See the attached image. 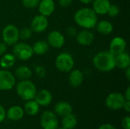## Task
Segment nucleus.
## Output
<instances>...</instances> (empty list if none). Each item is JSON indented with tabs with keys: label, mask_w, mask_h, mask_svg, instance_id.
<instances>
[{
	"label": "nucleus",
	"mask_w": 130,
	"mask_h": 129,
	"mask_svg": "<svg viewBox=\"0 0 130 129\" xmlns=\"http://www.w3.org/2000/svg\"><path fill=\"white\" fill-rule=\"evenodd\" d=\"M82 3H84V4H89L91 2H92L94 0H79Z\"/></svg>",
	"instance_id": "40"
},
{
	"label": "nucleus",
	"mask_w": 130,
	"mask_h": 129,
	"mask_svg": "<svg viewBox=\"0 0 130 129\" xmlns=\"http://www.w3.org/2000/svg\"><path fill=\"white\" fill-rule=\"evenodd\" d=\"M74 20L79 27L90 30L96 27L98 23V14L92 8H82L75 12Z\"/></svg>",
	"instance_id": "1"
},
{
	"label": "nucleus",
	"mask_w": 130,
	"mask_h": 129,
	"mask_svg": "<svg viewBox=\"0 0 130 129\" xmlns=\"http://www.w3.org/2000/svg\"><path fill=\"white\" fill-rule=\"evenodd\" d=\"M72 0H59V3L62 8H68L71 5Z\"/></svg>",
	"instance_id": "33"
},
{
	"label": "nucleus",
	"mask_w": 130,
	"mask_h": 129,
	"mask_svg": "<svg viewBox=\"0 0 130 129\" xmlns=\"http://www.w3.org/2000/svg\"><path fill=\"white\" fill-rule=\"evenodd\" d=\"M75 37L77 42L82 46H90L94 40V33L87 29H84L78 32Z\"/></svg>",
	"instance_id": "14"
},
{
	"label": "nucleus",
	"mask_w": 130,
	"mask_h": 129,
	"mask_svg": "<svg viewBox=\"0 0 130 129\" xmlns=\"http://www.w3.org/2000/svg\"><path fill=\"white\" fill-rule=\"evenodd\" d=\"M107 14L110 17H116L120 14V8L117 5H110Z\"/></svg>",
	"instance_id": "29"
},
{
	"label": "nucleus",
	"mask_w": 130,
	"mask_h": 129,
	"mask_svg": "<svg viewBox=\"0 0 130 129\" xmlns=\"http://www.w3.org/2000/svg\"><path fill=\"white\" fill-rule=\"evenodd\" d=\"M14 75L19 80H29L32 76V71L29 67L21 65L16 68Z\"/></svg>",
	"instance_id": "22"
},
{
	"label": "nucleus",
	"mask_w": 130,
	"mask_h": 129,
	"mask_svg": "<svg viewBox=\"0 0 130 129\" xmlns=\"http://www.w3.org/2000/svg\"><path fill=\"white\" fill-rule=\"evenodd\" d=\"M92 9L97 14L104 15L107 14L109 8L110 6V0H94Z\"/></svg>",
	"instance_id": "16"
},
{
	"label": "nucleus",
	"mask_w": 130,
	"mask_h": 129,
	"mask_svg": "<svg viewBox=\"0 0 130 129\" xmlns=\"http://www.w3.org/2000/svg\"><path fill=\"white\" fill-rule=\"evenodd\" d=\"M13 55L16 59L26 61L33 56L34 52L30 45L24 43H16L13 46Z\"/></svg>",
	"instance_id": "5"
},
{
	"label": "nucleus",
	"mask_w": 130,
	"mask_h": 129,
	"mask_svg": "<svg viewBox=\"0 0 130 129\" xmlns=\"http://www.w3.org/2000/svg\"><path fill=\"white\" fill-rule=\"evenodd\" d=\"M24 111L29 116H36L40 111V105L34 100H27L24 107Z\"/></svg>",
	"instance_id": "23"
},
{
	"label": "nucleus",
	"mask_w": 130,
	"mask_h": 129,
	"mask_svg": "<svg viewBox=\"0 0 130 129\" xmlns=\"http://www.w3.org/2000/svg\"><path fill=\"white\" fill-rule=\"evenodd\" d=\"M6 49H7L6 44L4 42H0V56L4 55L5 52H6Z\"/></svg>",
	"instance_id": "36"
},
{
	"label": "nucleus",
	"mask_w": 130,
	"mask_h": 129,
	"mask_svg": "<svg viewBox=\"0 0 130 129\" xmlns=\"http://www.w3.org/2000/svg\"><path fill=\"white\" fill-rule=\"evenodd\" d=\"M115 56L110 51H102L97 53L93 59L94 66L99 71L108 72L115 68Z\"/></svg>",
	"instance_id": "2"
},
{
	"label": "nucleus",
	"mask_w": 130,
	"mask_h": 129,
	"mask_svg": "<svg viewBox=\"0 0 130 129\" xmlns=\"http://www.w3.org/2000/svg\"><path fill=\"white\" fill-rule=\"evenodd\" d=\"M24 111L19 106H12L6 112V117L11 121H19L24 117Z\"/></svg>",
	"instance_id": "17"
},
{
	"label": "nucleus",
	"mask_w": 130,
	"mask_h": 129,
	"mask_svg": "<svg viewBox=\"0 0 130 129\" xmlns=\"http://www.w3.org/2000/svg\"><path fill=\"white\" fill-rule=\"evenodd\" d=\"M115 66L125 70L130 66V57L129 54L126 52H121L118 55H116L114 57Z\"/></svg>",
	"instance_id": "18"
},
{
	"label": "nucleus",
	"mask_w": 130,
	"mask_h": 129,
	"mask_svg": "<svg viewBox=\"0 0 130 129\" xmlns=\"http://www.w3.org/2000/svg\"><path fill=\"white\" fill-rule=\"evenodd\" d=\"M15 62H16L15 56L13 54L8 53V54H5L2 57L0 60V65L3 69H8L13 67V65L15 64Z\"/></svg>",
	"instance_id": "25"
},
{
	"label": "nucleus",
	"mask_w": 130,
	"mask_h": 129,
	"mask_svg": "<svg viewBox=\"0 0 130 129\" xmlns=\"http://www.w3.org/2000/svg\"><path fill=\"white\" fill-rule=\"evenodd\" d=\"M123 108L124 109V110L126 113H129L130 112V100H126Z\"/></svg>",
	"instance_id": "37"
},
{
	"label": "nucleus",
	"mask_w": 130,
	"mask_h": 129,
	"mask_svg": "<svg viewBox=\"0 0 130 129\" xmlns=\"http://www.w3.org/2000/svg\"><path fill=\"white\" fill-rule=\"evenodd\" d=\"M124 97L126 99V100H130V87L128 86L126 90V92H125V94H124Z\"/></svg>",
	"instance_id": "38"
},
{
	"label": "nucleus",
	"mask_w": 130,
	"mask_h": 129,
	"mask_svg": "<svg viewBox=\"0 0 130 129\" xmlns=\"http://www.w3.org/2000/svg\"><path fill=\"white\" fill-rule=\"evenodd\" d=\"M48 24L49 22L46 17L39 14L32 19L30 23V29L35 33H42L46 30Z\"/></svg>",
	"instance_id": "10"
},
{
	"label": "nucleus",
	"mask_w": 130,
	"mask_h": 129,
	"mask_svg": "<svg viewBox=\"0 0 130 129\" xmlns=\"http://www.w3.org/2000/svg\"><path fill=\"white\" fill-rule=\"evenodd\" d=\"M109 48V51L112 52L114 56L118 55L121 52H125V49L126 48V42L123 37L116 36L110 41Z\"/></svg>",
	"instance_id": "12"
},
{
	"label": "nucleus",
	"mask_w": 130,
	"mask_h": 129,
	"mask_svg": "<svg viewBox=\"0 0 130 129\" xmlns=\"http://www.w3.org/2000/svg\"><path fill=\"white\" fill-rule=\"evenodd\" d=\"M126 102L124 95L121 93L114 92L110 94L105 100L106 106L111 110H120L123 109V106Z\"/></svg>",
	"instance_id": "7"
},
{
	"label": "nucleus",
	"mask_w": 130,
	"mask_h": 129,
	"mask_svg": "<svg viewBox=\"0 0 130 129\" xmlns=\"http://www.w3.org/2000/svg\"><path fill=\"white\" fill-rule=\"evenodd\" d=\"M125 75H126V78H127L128 81H130V68H127L125 69Z\"/></svg>",
	"instance_id": "39"
},
{
	"label": "nucleus",
	"mask_w": 130,
	"mask_h": 129,
	"mask_svg": "<svg viewBox=\"0 0 130 129\" xmlns=\"http://www.w3.org/2000/svg\"><path fill=\"white\" fill-rule=\"evenodd\" d=\"M34 100L40 106H46L51 103L53 100V95L49 90L46 89H43L37 92L34 97Z\"/></svg>",
	"instance_id": "15"
},
{
	"label": "nucleus",
	"mask_w": 130,
	"mask_h": 129,
	"mask_svg": "<svg viewBox=\"0 0 130 129\" xmlns=\"http://www.w3.org/2000/svg\"><path fill=\"white\" fill-rule=\"evenodd\" d=\"M47 43L54 48H61L65 43V37L61 32L53 30L47 36Z\"/></svg>",
	"instance_id": "11"
},
{
	"label": "nucleus",
	"mask_w": 130,
	"mask_h": 129,
	"mask_svg": "<svg viewBox=\"0 0 130 129\" xmlns=\"http://www.w3.org/2000/svg\"><path fill=\"white\" fill-rule=\"evenodd\" d=\"M40 125L43 129L58 128L59 120L57 115L49 110L43 112L40 118Z\"/></svg>",
	"instance_id": "8"
},
{
	"label": "nucleus",
	"mask_w": 130,
	"mask_h": 129,
	"mask_svg": "<svg viewBox=\"0 0 130 129\" xmlns=\"http://www.w3.org/2000/svg\"><path fill=\"white\" fill-rule=\"evenodd\" d=\"M77 118L72 113L63 116L61 122L62 128L66 129H73L75 128V126L77 125Z\"/></svg>",
	"instance_id": "24"
},
{
	"label": "nucleus",
	"mask_w": 130,
	"mask_h": 129,
	"mask_svg": "<svg viewBox=\"0 0 130 129\" xmlns=\"http://www.w3.org/2000/svg\"><path fill=\"white\" fill-rule=\"evenodd\" d=\"M40 0H22V5L27 8H34L38 6Z\"/></svg>",
	"instance_id": "28"
},
{
	"label": "nucleus",
	"mask_w": 130,
	"mask_h": 129,
	"mask_svg": "<svg viewBox=\"0 0 130 129\" xmlns=\"http://www.w3.org/2000/svg\"><path fill=\"white\" fill-rule=\"evenodd\" d=\"M56 129H66V128H62H62H56Z\"/></svg>",
	"instance_id": "41"
},
{
	"label": "nucleus",
	"mask_w": 130,
	"mask_h": 129,
	"mask_svg": "<svg viewBox=\"0 0 130 129\" xmlns=\"http://www.w3.org/2000/svg\"><path fill=\"white\" fill-rule=\"evenodd\" d=\"M35 72L38 78H43L46 76V68L43 66H37L35 68Z\"/></svg>",
	"instance_id": "30"
},
{
	"label": "nucleus",
	"mask_w": 130,
	"mask_h": 129,
	"mask_svg": "<svg viewBox=\"0 0 130 129\" xmlns=\"http://www.w3.org/2000/svg\"><path fill=\"white\" fill-rule=\"evenodd\" d=\"M37 7L40 14L48 17L54 12L56 5L53 0H40Z\"/></svg>",
	"instance_id": "13"
},
{
	"label": "nucleus",
	"mask_w": 130,
	"mask_h": 129,
	"mask_svg": "<svg viewBox=\"0 0 130 129\" xmlns=\"http://www.w3.org/2000/svg\"><path fill=\"white\" fill-rule=\"evenodd\" d=\"M15 85L14 75L7 69L0 70V90H9Z\"/></svg>",
	"instance_id": "9"
},
{
	"label": "nucleus",
	"mask_w": 130,
	"mask_h": 129,
	"mask_svg": "<svg viewBox=\"0 0 130 129\" xmlns=\"http://www.w3.org/2000/svg\"><path fill=\"white\" fill-rule=\"evenodd\" d=\"M32 49L34 53L37 55H43L47 52L49 49V44L44 40H39L34 44Z\"/></svg>",
	"instance_id": "26"
},
{
	"label": "nucleus",
	"mask_w": 130,
	"mask_h": 129,
	"mask_svg": "<svg viewBox=\"0 0 130 129\" xmlns=\"http://www.w3.org/2000/svg\"><path fill=\"white\" fill-rule=\"evenodd\" d=\"M84 81V75L83 73L78 70L75 69L70 72L69 77V83L71 87H78Z\"/></svg>",
	"instance_id": "19"
},
{
	"label": "nucleus",
	"mask_w": 130,
	"mask_h": 129,
	"mask_svg": "<svg viewBox=\"0 0 130 129\" xmlns=\"http://www.w3.org/2000/svg\"><path fill=\"white\" fill-rule=\"evenodd\" d=\"M95 27L97 28L98 31L103 35H108L113 30V24L106 20H103L99 22L98 21Z\"/></svg>",
	"instance_id": "21"
},
{
	"label": "nucleus",
	"mask_w": 130,
	"mask_h": 129,
	"mask_svg": "<svg viewBox=\"0 0 130 129\" xmlns=\"http://www.w3.org/2000/svg\"><path fill=\"white\" fill-rule=\"evenodd\" d=\"M33 33V30L29 27H24L19 30V38L22 40H29Z\"/></svg>",
	"instance_id": "27"
},
{
	"label": "nucleus",
	"mask_w": 130,
	"mask_h": 129,
	"mask_svg": "<svg viewBox=\"0 0 130 129\" xmlns=\"http://www.w3.org/2000/svg\"><path fill=\"white\" fill-rule=\"evenodd\" d=\"M18 95L24 100H34L37 92L35 84L29 80H21L16 85Z\"/></svg>",
	"instance_id": "3"
},
{
	"label": "nucleus",
	"mask_w": 130,
	"mask_h": 129,
	"mask_svg": "<svg viewBox=\"0 0 130 129\" xmlns=\"http://www.w3.org/2000/svg\"><path fill=\"white\" fill-rule=\"evenodd\" d=\"M98 129H117V128L110 123H105V124H102L101 125H100V127Z\"/></svg>",
	"instance_id": "35"
},
{
	"label": "nucleus",
	"mask_w": 130,
	"mask_h": 129,
	"mask_svg": "<svg viewBox=\"0 0 130 129\" xmlns=\"http://www.w3.org/2000/svg\"><path fill=\"white\" fill-rule=\"evenodd\" d=\"M66 32H67L68 36H69L72 37V38L76 36V35H77V30H76V29H75V27H68Z\"/></svg>",
	"instance_id": "32"
},
{
	"label": "nucleus",
	"mask_w": 130,
	"mask_h": 129,
	"mask_svg": "<svg viewBox=\"0 0 130 129\" xmlns=\"http://www.w3.org/2000/svg\"><path fill=\"white\" fill-rule=\"evenodd\" d=\"M75 65L72 56L68 52H62L55 60V65L56 68L62 72H69L72 70Z\"/></svg>",
	"instance_id": "4"
},
{
	"label": "nucleus",
	"mask_w": 130,
	"mask_h": 129,
	"mask_svg": "<svg viewBox=\"0 0 130 129\" xmlns=\"http://www.w3.org/2000/svg\"><path fill=\"white\" fill-rule=\"evenodd\" d=\"M122 125L124 129H130V117L126 116L123 119Z\"/></svg>",
	"instance_id": "31"
},
{
	"label": "nucleus",
	"mask_w": 130,
	"mask_h": 129,
	"mask_svg": "<svg viewBox=\"0 0 130 129\" xmlns=\"http://www.w3.org/2000/svg\"><path fill=\"white\" fill-rule=\"evenodd\" d=\"M54 110L56 115L63 117L70 113H72V106L67 102L60 101L55 105Z\"/></svg>",
	"instance_id": "20"
},
{
	"label": "nucleus",
	"mask_w": 130,
	"mask_h": 129,
	"mask_svg": "<svg viewBox=\"0 0 130 129\" xmlns=\"http://www.w3.org/2000/svg\"><path fill=\"white\" fill-rule=\"evenodd\" d=\"M6 117V112L4 109V107L0 104V123L2 122Z\"/></svg>",
	"instance_id": "34"
},
{
	"label": "nucleus",
	"mask_w": 130,
	"mask_h": 129,
	"mask_svg": "<svg viewBox=\"0 0 130 129\" xmlns=\"http://www.w3.org/2000/svg\"><path fill=\"white\" fill-rule=\"evenodd\" d=\"M3 42L6 45L12 46L19 40V30L13 24L6 25L2 32Z\"/></svg>",
	"instance_id": "6"
}]
</instances>
